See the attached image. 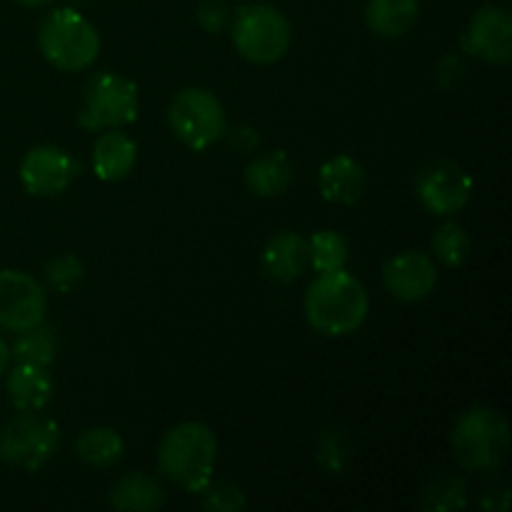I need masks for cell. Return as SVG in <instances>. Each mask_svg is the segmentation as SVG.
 <instances>
[{"label":"cell","instance_id":"5bb4252c","mask_svg":"<svg viewBox=\"0 0 512 512\" xmlns=\"http://www.w3.org/2000/svg\"><path fill=\"white\" fill-rule=\"evenodd\" d=\"M260 265H263V273L275 283H293L310 265L308 240L298 233H290V230L273 235L265 243Z\"/></svg>","mask_w":512,"mask_h":512},{"label":"cell","instance_id":"f546056e","mask_svg":"<svg viewBox=\"0 0 512 512\" xmlns=\"http://www.w3.org/2000/svg\"><path fill=\"white\" fill-rule=\"evenodd\" d=\"M463 75H465V65H463V60L458 58V55H448V58L440 60V65H438L440 85L450 88V85L458 83V80L463 78Z\"/></svg>","mask_w":512,"mask_h":512},{"label":"cell","instance_id":"4dcf8cb0","mask_svg":"<svg viewBox=\"0 0 512 512\" xmlns=\"http://www.w3.org/2000/svg\"><path fill=\"white\" fill-rule=\"evenodd\" d=\"M483 508L485 510H498V512L508 510L510 508V488H508V485H493V488L485 490Z\"/></svg>","mask_w":512,"mask_h":512},{"label":"cell","instance_id":"8992f818","mask_svg":"<svg viewBox=\"0 0 512 512\" xmlns=\"http://www.w3.org/2000/svg\"><path fill=\"white\" fill-rule=\"evenodd\" d=\"M138 85L118 73H98L88 80L80 110V125L85 130L123 128L138 118Z\"/></svg>","mask_w":512,"mask_h":512},{"label":"cell","instance_id":"9c48e42d","mask_svg":"<svg viewBox=\"0 0 512 512\" xmlns=\"http://www.w3.org/2000/svg\"><path fill=\"white\" fill-rule=\"evenodd\" d=\"M48 295L33 275L23 270H0V328L23 333L45 320Z\"/></svg>","mask_w":512,"mask_h":512},{"label":"cell","instance_id":"ba28073f","mask_svg":"<svg viewBox=\"0 0 512 512\" xmlns=\"http://www.w3.org/2000/svg\"><path fill=\"white\" fill-rule=\"evenodd\" d=\"M58 445V423L38 413H20L0 433V460L25 473H35L53 458Z\"/></svg>","mask_w":512,"mask_h":512},{"label":"cell","instance_id":"cb8c5ba5","mask_svg":"<svg viewBox=\"0 0 512 512\" xmlns=\"http://www.w3.org/2000/svg\"><path fill=\"white\" fill-rule=\"evenodd\" d=\"M430 245H433L435 258L448 268H460L470 258V248H473L468 230L458 223H443L435 228Z\"/></svg>","mask_w":512,"mask_h":512},{"label":"cell","instance_id":"5b68a950","mask_svg":"<svg viewBox=\"0 0 512 512\" xmlns=\"http://www.w3.org/2000/svg\"><path fill=\"white\" fill-rule=\"evenodd\" d=\"M230 23H233L235 48L250 63H278L290 50V40H293L290 23L273 5H243Z\"/></svg>","mask_w":512,"mask_h":512},{"label":"cell","instance_id":"9a60e30c","mask_svg":"<svg viewBox=\"0 0 512 512\" xmlns=\"http://www.w3.org/2000/svg\"><path fill=\"white\" fill-rule=\"evenodd\" d=\"M320 193L328 203L353 205L368 190V173L363 165L350 155H333L320 165Z\"/></svg>","mask_w":512,"mask_h":512},{"label":"cell","instance_id":"7402d4cb","mask_svg":"<svg viewBox=\"0 0 512 512\" xmlns=\"http://www.w3.org/2000/svg\"><path fill=\"white\" fill-rule=\"evenodd\" d=\"M55 355H58V338H55V330L43 323L18 333L10 350V358H15V363H30L40 368L53 365Z\"/></svg>","mask_w":512,"mask_h":512},{"label":"cell","instance_id":"1f68e13d","mask_svg":"<svg viewBox=\"0 0 512 512\" xmlns=\"http://www.w3.org/2000/svg\"><path fill=\"white\" fill-rule=\"evenodd\" d=\"M8 363H10V348L8 343L0 338V378H3V373L8 370Z\"/></svg>","mask_w":512,"mask_h":512},{"label":"cell","instance_id":"ffe728a7","mask_svg":"<svg viewBox=\"0 0 512 512\" xmlns=\"http://www.w3.org/2000/svg\"><path fill=\"white\" fill-rule=\"evenodd\" d=\"M108 503L115 510L153 512L165 505V490L155 478L145 473H128L113 483L108 493Z\"/></svg>","mask_w":512,"mask_h":512},{"label":"cell","instance_id":"f1b7e54d","mask_svg":"<svg viewBox=\"0 0 512 512\" xmlns=\"http://www.w3.org/2000/svg\"><path fill=\"white\" fill-rule=\"evenodd\" d=\"M195 18H198V25L205 30V33H223L230 25L233 15H230V8L225 0H203L195 10Z\"/></svg>","mask_w":512,"mask_h":512},{"label":"cell","instance_id":"52a82bcc","mask_svg":"<svg viewBox=\"0 0 512 512\" xmlns=\"http://www.w3.org/2000/svg\"><path fill=\"white\" fill-rule=\"evenodd\" d=\"M168 123L180 143L205 150L225 133L223 103L208 88H183L170 103Z\"/></svg>","mask_w":512,"mask_h":512},{"label":"cell","instance_id":"ac0fdd59","mask_svg":"<svg viewBox=\"0 0 512 512\" xmlns=\"http://www.w3.org/2000/svg\"><path fill=\"white\" fill-rule=\"evenodd\" d=\"M293 183V163L285 150H273L245 168V185L258 198H278Z\"/></svg>","mask_w":512,"mask_h":512},{"label":"cell","instance_id":"484cf974","mask_svg":"<svg viewBox=\"0 0 512 512\" xmlns=\"http://www.w3.org/2000/svg\"><path fill=\"white\" fill-rule=\"evenodd\" d=\"M200 503L210 512H240L245 510L248 500L245 493L235 483H213L210 480L203 490H200Z\"/></svg>","mask_w":512,"mask_h":512},{"label":"cell","instance_id":"e0dca14e","mask_svg":"<svg viewBox=\"0 0 512 512\" xmlns=\"http://www.w3.org/2000/svg\"><path fill=\"white\" fill-rule=\"evenodd\" d=\"M8 395L18 413H40L53 398V378L48 368L15 363L8 373Z\"/></svg>","mask_w":512,"mask_h":512},{"label":"cell","instance_id":"6da1fadb","mask_svg":"<svg viewBox=\"0 0 512 512\" xmlns=\"http://www.w3.org/2000/svg\"><path fill=\"white\" fill-rule=\"evenodd\" d=\"M370 313L363 283L348 270L318 273L305 295V318L325 338L353 335Z\"/></svg>","mask_w":512,"mask_h":512},{"label":"cell","instance_id":"44dd1931","mask_svg":"<svg viewBox=\"0 0 512 512\" xmlns=\"http://www.w3.org/2000/svg\"><path fill=\"white\" fill-rule=\"evenodd\" d=\"M123 450L125 445L118 430L103 428V425L80 433L78 443H75V453L90 468H110V465H115L123 458Z\"/></svg>","mask_w":512,"mask_h":512},{"label":"cell","instance_id":"d4e9b609","mask_svg":"<svg viewBox=\"0 0 512 512\" xmlns=\"http://www.w3.org/2000/svg\"><path fill=\"white\" fill-rule=\"evenodd\" d=\"M423 510L450 512L463 510L468 505V485L458 475H438L428 488L423 490Z\"/></svg>","mask_w":512,"mask_h":512},{"label":"cell","instance_id":"d6a6232c","mask_svg":"<svg viewBox=\"0 0 512 512\" xmlns=\"http://www.w3.org/2000/svg\"><path fill=\"white\" fill-rule=\"evenodd\" d=\"M20 5H25V8H45V5H50L53 0H18Z\"/></svg>","mask_w":512,"mask_h":512},{"label":"cell","instance_id":"d6986e66","mask_svg":"<svg viewBox=\"0 0 512 512\" xmlns=\"http://www.w3.org/2000/svg\"><path fill=\"white\" fill-rule=\"evenodd\" d=\"M415 20H418V0H368L365 5V23L378 38H403L413 30Z\"/></svg>","mask_w":512,"mask_h":512},{"label":"cell","instance_id":"7a4b0ae2","mask_svg":"<svg viewBox=\"0 0 512 512\" xmlns=\"http://www.w3.org/2000/svg\"><path fill=\"white\" fill-rule=\"evenodd\" d=\"M218 440L205 423H180L165 433L158 448V463L165 478L188 493H200L213 480Z\"/></svg>","mask_w":512,"mask_h":512},{"label":"cell","instance_id":"83f0119b","mask_svg":"<svg viewBox=\"0 0 512 512\" xmlns=\"http://www.w3.org/2000/svg\"><path fill=\"white\" fill-rule=\"evenodd\" d=\"M350 458V440L345 435V430L330 428L320 435L318 443V460L333 473H340V470L348 465Z\"/></svg>","mask_w":512,"mask_h":512},{"label":"cell","instance_id":"4316f807","mask_svg":"<svg viewBox=\"0 0 512 512\" xmlns=\"http://www.w3.org/2000/svg\"><path fill=\"white\" fill-rule=\"evenodd\" d=\"M83 275H85L83 263L70 253L58 255V258H53L48 265H45V278H48L50 288H55L58 293H70V290L78 288Z\"/></svg>","mask_w":512,"mask_h":512},{"label":"cell","instance_id":"8fae6325","mask_svg":"<svg viewBox=\"0 0 512 512\" xmlns=\"http://www.w3.org/2000/svg\"><path fill=\"white\" fill-rule=\"evenodd\" d=\"M463 48L490 65H508L512 60V15L498 5H483L463 33Z\"/></svg>","mask_w":512,"mask_h":512},{"label":"cell","instance_id":"4fadbf2b","mask_svg":"<svg viewBox=\"0 0 512 512\" xmlns=\"http://www.w3.org/2000/svg\"><path fill=\"white\" fill-rule=\"evenodd\" d=\"M383 280L393 298L403 300V303H418L435 290L438 270H435L430 255L420 253V250H405L385 263Z\"/></svg>","mask_w":512,"mask_h":512},{"label":"cell","instance_id":"7c38bea8","mask_svg":"<svg viewBox=\"0 0 512 512\" xmlns=\"http://www.w3.org/2000/svg\"><path fill=\"white\" fill-rule=\"evenodd\" d=\"M78 163L55 145H38L20 163V183L30 195H58L78 175Z\"/></svg>","mask_w":512,"mask_h":512},{"label":"cell","instance_id":"3957f363","mask_svg":"<svg viewBox=\"0 0 512 512\" xmlns=\"http://www.w3.org/2000/svg\"><path fill=\"white\" fill-rule=\"evenodd\" d=\"M38 45L43 58L65 73H78L98 60L100 35L83 13L58 8L43 18L38 28Z\"/></svg>","mask_w":512,"mask_h":512},{"label":"cell","instance_id":"603a6c76","mask_svg":"<svg viewBox=\"0 0 512 512\" xmlns=\"http://www.w3.org/2000/svg\"><path fill=\"white\" fill-rule=\"evenodd\" d=\"M310 263H313L315 273H333V270H343L348 263V240L335 230H318L313 238L308 240Z\"/></svg>","mask_w":512,"mask_h":512},{"label":"cell","instance_id":"2e32d148","mask_svg":"<svg viewBox=\"0 0 512 512\" xmlns=\"http://www.w3.org/2000/svg\"><path fill=\"white\" fill-rule=\"evenodd\" d=\"M138 160V145L128 133L108 128L93 145V170L105 183H115L133 173Z\"/></svg>","mask_w":512,"mask_h":512},{"label":"cell","instance_id":"30bf717a","mask_svg":"<svg viewBox=\"0 0 512 512\" xmlns=\"http://www.w3.org/2000/svg\"><path fill=\"white\" fill-rule=\"evenodd\" d=\"M415 193L433 215H455L470 203L473 178L453 160H435L418 173Z\"/></svg>","mask_w":512,"mask_h":512},{"label":"cell","instance_id":"277c9868","mask_svg":"<svg viewBox=\"0 0 512 512\" xmlns=\"http://www.w3.org/2000/svg\"><path fill=\"white\" fill-rule=\"evenodd\" d=\"M453 453L455 460L465 470H495L510 450L508 420L493 408L475 405L468 413L460 415L453 428Z\"/></svg>","mask_w":512,"mask_h":512}]
</instances>
